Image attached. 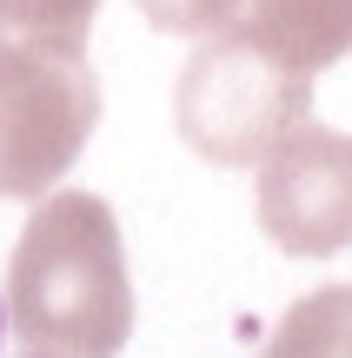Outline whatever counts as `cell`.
Instances as JSON below:
<instances>
[{
    "label": "cell",
    "mask_w": 352,
    "mask_h": 358,
    "mask_svg": "<svg viewBox=\"0 0 352 358\" xmlns=\"http://www.w3.org/2000/svg\"><path fill=\"white\" fill-rule=\"evenodd\" d=\"M140 13L160 27V34H186V40H213V20H220V0H140Z\"/></svg>",
    "instance_id": "ba28073f"
},
{
    "label": "cell",
    "mask_w": 352,
    "mask_h": 358,
    "mask_svg": "<svg viewBox=\"0 0 352 358\" xmlns=\"http://www.w3.org/2000/svg\"><path fill=\"white\" fill-rule=\"evenodd\" d=\"M260 358H352V285H319L293 299Z\"/></svg>",
    "instance_id": "8992f818"
},
{
    "label": "cell",
    "mask_w": 352,
    "mask_h": 358,
    "mask_svg": "<svg viewBox=\"0 0 352 358\" xmlns=\"http://www.w3.org/2000/svg\"><path fill=\"white\" fill-rule=\"evenodd\" d=\"M7 319L27 352L53 358H120L133 338V285L120 252V219L100 192L34 199L7 266Z\"/></svg>",
    "instance_id": "6da1fadb"
},
{
    "label": "cell",
    "mask_w": 352,
    "mask_h": 358,
    "mask_svg": "<svg viewBox=\"0 0 352 358\" xmlns=\"http://www.w3.org/2000/svg\"><path fill=\"white\" fill-rule=\"evenodd\" d=\"M100 0H0V40H66L87 47Z\"/></svg>",
    "instance_id": "52a82bcc"
},
{
    "label": "cell",
    "mask_w": 352,
    "mask_h": 358,
    "mask_svg": "<svg viewBox=\"0 0 352 358\" xmlns=\"http://www.w3.org/2000/svg\"><path fill=\"white\" fill-rule=\"evenodd\" d=\"M220 34L319 80L352 53V0H220Z\"/></svg>",
    "instance_id": "5b68a950"
},
{
    "label": "cell",
    "mask_w": 352,
    "mask_h": 358,
    "mask_svg": "<svg viewBox=\"0 0 352 358\" xmlns=\"http://www.w3.org/2000/svg\"><path fill=\"white\" fill-rule=\"evenodd\" d=\"M180 140L213 166H260L286 133L313 120V73L246 47L233 34H213L173 87Z\"/></svg>",
    "instance_id": "3957f363"
},
{
    "label": "cell",
    "mask_w": 352,
    "mask_h": 358,
    "mask_svg": "<svg viewBox=\"0 0 352 358\" xmlns=\"http://www.w3.org/2000/svg\"><path fill=\"white\" fill-rule=\"evenodd\" d=\"M100 127L87 47L0 40V199H47Z\"/></svg>",
    "instance_id": "7a4b0ae2"
},
{
    "label": "cell",
    "mask_w": 352,
    "mask_h": 358,
    "mask_svg": "<svg viewBox=\"0 0 352 358\" xmlns=\"http://www.w3.org/2000/svg\"><path fill=\"white\" fill-rule=\"evenodd\" d=\"M260 232L293 259H332L352 245V133L313 127L273 146L253 186Z\"/></svg>",
    "instance_id": "277c9868"
},
{
    "label": "cell",
    "mask_w": 352,
    "mask_h": 358,
    "mask_svg": "<svg viewBox=\"0 0 352 358\" xmlns=\"http://www.w3.org/2000/svg\"><path fill=\"white\" fill-rule=\"evenodd\" d=\"M27 358H53V352H27Z\"/></svg>",
    "instance_id": "9c48e42d"
}]
</instances>
